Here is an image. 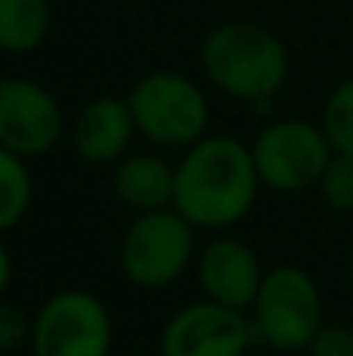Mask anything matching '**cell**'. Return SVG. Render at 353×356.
<instances>
[{
    "label": "cell",
    "mask_w": 353,
    "mask_h": 356,
    "mask_svg": "<svg viewBox=\"0 0 353 356\" xmlns=\"http://www.w3.org/2000/svg\"><path fill=\"white\" fill-rule=\"evenodd\" d=\"M322 131L335 154L353 156V75L344 79L335 91L325 97L322 106Z\"/></svg>",
    "instance_id": "15"
},
{
    "label": "cell",
    "mask_w": 353,
    "mask_h": 356,
    "mask_svg": "<svg viewBox=\"0 0 353 356\" xmlns=\"http://www.w3.org/2000/svg\"><path fill=\"white\" fill-rule=\"evenodd\" d=\"M247 316L260 344L279 353L306 350L313 334L325 322L322 291L316 278L300 266H275L266 269Z\"/></svg>",
    "instance_id": "5"
},
{
    "label": "cell",
    "mask_w": 353,
    "mask_h": 356,
    "mask_svg": "<svg viewBox=\"0 0 353 356\" xmlns=\"http://www.w3.org/2000/svg\"><path fill=\"white\" fill-rule=\"evenodd\" d=\"M66 131L63 106L44 85L31 79L0 81V147L22 160L44 156Z\"/></svg>",
    "instance_id": "9"
},
{
    "label": "cell",
    "mask_w": 353,
    "mask_h": 356,
    "mask_svg": "<svg viewBox=\"0 0 353 356\" xmlns=\"http://www.w3.org/2000/svg\"><path fill=\"white\" fill-rule=\"evenodd\" d=\"M31 341V316L19 303L0 297V356L16 353Z\"/></svg>",
    "instance_id": "17"
},
{
    "label": "cell",
    "mask_w": 353,
    "mask_h": 356,
    "mask_svg": "<svg viewBox=\"0 0 353 356\" xmlns=\"http://www.w3.org/2000/svg\"><path fill=\"white\" fill-rule=\"evenodd\" d=\"M31 194H35V184H31L28 160L0 147V234L16 228L25 219L31 207Z\"/></svg>",
    "instance_id": "14"
},
{
    "label": "cell",
    "mask_w": 353,
    "mask_h": 356,
    "mask_svg": "<svg viewBox=\"0 0 353 356\" xmlns=\"http://www.w3.org/2000/svg\"><path fill=\"white\" fill-rule=\"evenodd\" d=\"M260 184L275 194H304L316 188L335 156L322 125L310 119H275L250 144Z\"/></svg>",
    "instance_id": "7"
},
{
    "label": "cell",
    "mask_w": 353,
    "mask_h": 356,
    "mask_svg": "<svg viewBox=\"0 0 353 356\" xmlns=\"http://www.w3.org/2000/svg\"><path fill=\"white\" fill-rule=\"evenodd\" d=\"M129 110L144 141L163 150H188L210 135V100L185 72L154 69L129 91Z\"/></svg>",
    "instance_id": "3"
},
{
    "label": "cell",
    "mask_w": 353,
    "mask_h": 356,
    "mask_svg": "<svg viewBox=\"0 0 353 356\" xmlns=\"http://www.w3.org/2000/svg\"><path fill=\"white\" fill-rule=\"evenodd\" d=\"M194 272H197L200 297L219 303V307L241 309V313H250L263 275H266L254 247L238 238H229V234H219L210 244L200 247Z\"/></svg>",
    "instance_id": "10"
},
{
    "label": "cell",
    "mask_w": 353,
    "mask_h": 356,
    "mask_svg": "<svg viewBox=\"0 0 353 356\" xmlns=\"http://www.w3.org/2000/svg\"><path fill=\"white\" fill-rule=\"evenodd\" d=\"M197 259V228L179 209L135 213L119 241V269L135 288L166 291Z\"/></svg>",
    "instance_id": "4"
},
{
    "label": "cell",
    "mask_w": 353,
    "mask_h": 356,
    "mask_svg": "<svg viewBox=\"0 0 353 356\" xmlns=\"http://www.w3.org/2000/svg\"><path fill=\"white\" fill-rule=\"evenodd\" d=\"M347 275H350V284H353V244H350V250H347Z\"/></svg>",
    "instance_id": "20"
},
{
    "label": "cell",
    "mask_w": 353,
    "mask_h": 356,
    "mask_svg": "<svg viewBox=\"0 0 353 356\" xmlns=\"http://www.w3.org/2000/svg\"><path fill=\"white\" fill-rule=\"evenodd\" d=\"M116 325L97 294L66 288L31 316V356H116Z\"/></svg>",
    "instance_id": "6"
},
{
    "label": "cell",
    "mask_w": 353,
    "mask_h": 356,
    "mask_svg": "<svg viewBox=\"0 0 353 356\" xmlns=\"http://www.w3.org/2000/svg\"><path fill=\"white\" fill-rule=\"evenodd\" d=\"M116 356H154V353H144V350H125V353H116Z\"/></svg>",
    "instance_id": "21"
},
{
    "label": "cell",
    "mask_w": 353,
    "mask_h": 356,
    "mask_svg": "<svg viewBox=\"0 0 353 356\" xmlns=\"http://www.w3.org/2000/svg\"><path fill=\"white\" fill-rule=\"evenodd\" d=\"M50 35L47 0H0V50L13 56L31 54Z\"/></svg>",
    "instance_id": "13"
},
{
    "label": "cell",
    "mask_w": 353,
    "mask_h": 356,
    "mask_svg": "<svg viewBox=\"0 0 353 356\" xmlns=\"http://www.w3.org/2000/svg\"><path fill=\"white\" fill-rule=\"evenodd\" d=\"M306 353L310 356H353V325L322 322V328L306 344Z\"/></svg>",
    "instance_id": "18"
},
{
    "label": "cell",
    "mask_w": 353,
    "mask_h": 356,
    "mask_svg": "<svg viewBox=\"0 0 353 356\" xmlns=\"http://www.w3.org/2000/svg\"><path fill=\"white\" fill-rule=\"evenodd\" d=\"M10 282H13V259H10V250H6V244L0 241V297L6 294Z\"/></svg>",
    "instance_id": "19"
},
{
    "label": "cell",
    "mask_w": 353,
    "mask_h": 356,
    "mask_svg": "<svg viewBox=\"0 0 353 356\" xmlns=\"http://www.w3.org/2000/svg\"><path fill=\"white\" fill-rule=\"evenodd\" d=\"M200 69L219 94L266 113L285 88L291 60L275 31L256 22H222L204 38Z\"/></svg>",
    "instance_id": "2"
},
{
    "label": "cell",
    "mask_w": 353,
    "mask_h": 356,
    "mask_svg": "<svg viewBox=\"0 0 353 356\" xmlns=\"http://www.w3.org/2000/svg\"><path fill=\"white\" fill-rule=\"evenodd\" d=\"M260 191L250 144L231 135H206L181 150L175 163L172 209L197 232H225L247 219Z\"/></svg>",
    "instance_id": "1"
},
{
    "label": "cell",
    "mask_w": 353,
    "mask_h": 356,
    "mask_svg": "<svg viewBox=\"0 0 353 356\" xmlns=\"http://www.w3.org/2000/svg\"><path fill=\"white\" fill-rule=\"evenodd\" d=\"M113 194L135 213L172 207L175 166L160 154H125L113 166Z\"/></svg>",
    "instance_id": "12"
},
{
    "label": "cell",
    "mask_w": 353,
    "mask_h": 356,
    "mask_svg": "<svg viewBox=\"0 0 353 356\" xmlns=\"http://www.w3.org/2000/svg\"><path fill=\"white\" fill-rule=\"evenodd\" d=\"M316 191L329 209L344 213V216L353 213V156H347V154L331 156L322 178H319Z\"/></svg>",
    "instance_id": "16"
},
{
    "label": "cell",
    "mask_w": 353,
    "mask_h": 356,
    "mask_svg": "<svg viewBox=\"0 0 353 356\" xmlns=\"http://www.w3.org/2000/svg\"><path fill=\"white\" fill-rule=\"evenodd\" d=\"M254 341L247 313L200 297L166 319L156 356H247Z\"/></svg>",
    "instance_id": "8"
},
{
    "label": "cell",
    "mask_w": 353,
    "mask_h": 356,
    "mask_svg": "<svg viewBox=\"0 0 353 356\" xmlns=\"http://www.w3.org/2000/svg\"><path fill=\"white\" fill-rule=\"evenodd\" d=\"M138 129L131 119L129 100L116 94L94 97L81 106L72 125V147L91 166H116L129 154Z\"/></svg>",
    "instance_id": "11"
}]
</instances>
